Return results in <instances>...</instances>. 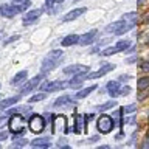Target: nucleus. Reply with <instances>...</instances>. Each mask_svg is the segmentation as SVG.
<instances>
[{"mask_svg":"<svg viewBox=\"0 0 149 149\" xmlns=\"http://www.w3.org/2000/svg\"><path fill=\"white\" fill-rule=\"evenodd\" d=\"M61 129V132L67 134V121H65V116H54V121H53V129L51 132L53 134H58V130Z\"/></svg>","mask_w":149,"mask_h":149,"instance_id":"obj_9","label":"nucleus"},{"mask_svg":"<svg viewBox=\"0 0 149 149\" xmlns=\"http://www.w3.org/2000/svg\"><path fill=\"white\" fill-rule=\"evenodd\" d=\"M121 23H123V19H120V20H116V22H113V23H110V25L106 28V31H107V33H113V34H115L116 30H118V28L121 26Z\"/></svg>","mask_w":149,"mask_h":149,"instance_id":"obj_23","label":"nucleus"},{"mask_svg":"<svg viewBox=\"0 0 149 149\" xmlns=\"http://www.w3.org/2000/svg\"><path fill=\"white\" fill-rule=\"evenodd\" d=\"M87 11V8H74L72 9L70 13H67L65 16L62 17V22H70V20H74V19H78L79 16H82L84 13Z\"/></svg>","mask_w":149,"mask_h":149,"instance_id":"obj_12","label":"nucleus"},{"mask_svg":"<svg viewBox=\"0 0 149 149\" xmlns=\"http://www.w3.org/2000/svg\"><path fill=\"white\" fill-rule=\"evenodd\" d=\"M40 14H42L40 9H31V11L25 13V16H23V25H33L40 17Z\"/></svg>","mask_w":149,"mask_h":149,"instance_id":"obj_10","label":"nucleus"},{"mask_svg":"<svg viewBox=\"0 0 149 149\" xmlns=\"http://www.w3.org/2000/svg\"><path fill=\"white\" fill-rule=\"evenodd\" d=\"M44 127H45L44 118H42L40 115H33L31 120H30V129H31L34 134H39V132H42V130H44Z\"/></svg>","mask_w":149,"mask_h":149,"instance_id":"obj_5","label":"nucleus"},{"mask_svg":"<svg viewBox=\"0 0 149 149\" xmlns=\"http://www.w3.org/2000/svg\"><path fill=\"white\" fill-rule=\"evenodd\" d=\"M73 104V100L70 96H61L54 101V107H70Z\"/></svg>","mask_w":149,"mask_h":149,"instance_id":"obj_18","label":"nucleus"},{"mask_svg":"<svg viewBox=\"0 0 149 149\" xmlns=\"http://www.w3.org/2000/svg\"><path fill=\"white\" fill-rule=\"evenodd\" d=\"M129 93H130V87H127V86L121 87V90H120V95H129Z\"/></svg>","mask_w":149,"mask_h":149,"instance_id":"obj_32","label":"nucleus"},{"mask_svg":"<svg viewBox=\"0 0 149 149\" xmlns=\"http://www.w3.org/2000/svg\"><path fill=\"white\" fill-rule=\"evenodd\" d=\"M121 19H124V20H130V22H137L138 16H137V13H127V14H124Z\"/></svg>","mask_w":149,"mask_h":149,"instance_id":"obj_29","label":"nucleus"},{"mask_svg":"<svg viewBox=\"0 0 149 149\" xmlns=\"http://www.w3.org/2000/svg\"><path fill=\"white\" fill-rule=\"evenodd\" d=\"M141 148H149V140H146V141L143 143V146Z\"/></svg>","mask_w":149,"mask_h":149,"instance_id":"obj_39","label":"nucleus"},{"mask_svg":"<svg viewBox=\"0 0 149 149\" xmlns=\"http://www.w3.org/2000/svg\"><path fill=\"white\" fill-rule=\"evenodd\" d=\"M17 13H19L17 6H13V5H8V3H5V5H0V14H2L3 17L13 19V17L16 16Z\"/></svg>","mask_w":149,"mask_h":149,"instance_id":"obj_11","label":"nucleus"},{"mask_svg":"<svg viewBox=\"0 0 149 149\" xmlns=\"http://www.w3.org/2000/svg\"><path fill=\"white\" fill-rule=\"evenodd\" d=\"M126 62H127V64H134V62H137V56H135V58H129L127 61H126Z\"/></svg>","mask_w":149,"mask_h":149,"instance_id":"obj_36","label":"nucleus"},{"mask_svg":"<svg viewBox=\"0 0 149 149\" xmlns=\"http://www.w3.org/2000/svg\"><path fill=\"white\" fill-rule=\"evenodd\" d=\"M8 138V134L6 132H0V141H3V140Z\"/></svg>","mask_w":149,"mask_h":149,"instance_id":"obj_35","label":"nucleus"},{"mask_svg":"<svg viewBox=\"0 0 149 149\" xmlns=\"http://www.w3.org/2000/svg\"><path fill=\"white\" fill-rule=\"evenodd\" d=\"M130 47V42L129 40H120L118 44H116V48H118L120 51H126Z\"/></svg>","mask_w":149,"mask_h":149,"instance_id":"obj_28","label":"nucleus"},{"mask_svg":"<svg viewBox=\"0 0 149 149\" xmlns=\"http://www.w3.org/2000/svg\"><path fill=\"white\" fill-rule=\"evenodd\" d=\"M5 121H6V116H2V118H0V127L3 126V123H5Z\"/></svg>","mask_w":149,"mask_h":149,"instance_id":"obj_37","label":"nucleus"},{"mask_svg":"<svg viewBox=\"0 0 149 149\" xmlns=\"http://www.w3.org/2000/svg\"><path fill=\"white\" fill-rule=\"evenodd\" d=\"M65 86H67V82H64V81H51V82H47L44 86H40V90L51 93V92L62 90V88H65Z\"/></svg>","mask_w":149,"mask_h":149,"instance_id":"obj_6","label":"nucleus"},{"mask_svg":"<svg viewBox=\"0 0 149 149\" xmlns=\"http://www.w3.org/2000/svg\"><path fill=\"white\" fill-rule=\"evenodd\" d=\"M62 56H64L62 50H51L44 58V61H42V73L50 72V70L58 67L61 64V61H62Z\"/></svg>","mask_w":149,"mask_h":149,"instance_id":"obj_1","label":"nucleus"},{"mask_svg":"<svg viewBox=\"0 0 149 149\" xmlns=\"http://www.w3.org/2000/svg\"><path fill=\"white\" fill-rule=\"evenodd\" d=\"M26 143H28L26 140L22 138V140H17V141H14L13 146H14V148H20V146H26Z\"/></svg>","mask_w":149,"mask_h":149,"instance_id":"obj_31","label":"nucleus"},{"mask_svg":"<svg viewBox=\"0 0 149 149\" xmlns=\"http://www.w3.org/2000/svg\"><path fill=\"white\" fill-rule=\"evenodd\" d=\"M0 87H2V84H0Z\"/></svg>","mask_w":149,"mask_h":149,"instance_id":"obj_42","label":"nucleus"},{"mask_svg":"<svg viewBox=\"0 0 149 149\" xmlns=\"http://www.w3.org/2000/svg\"><path fill=\"white\" fill-rule=\"evenodd\" d=\"M20 100V96L19 95H14L11 98H6V100H3V101H0V110H5V109H8L9 106H13V104H16V102Z\"/></svg>","mask_w":149,"mask_h":149,"instance_id":"obj_17","label":"nucleus"},{"mask_svg":"<svg viewBox=\"0 0 149 149\" xmlns=\"http://www.w3.org/2000/svg\"><path fill=\"white\" fill-rule=\"evenodd\" d=\"M107 93L112 96V98H116L120 96V90H121V86L118 84V81H109L107 82Z\"/></svg>","mask_w":149,"mask_h":149,"instance_id":"obj_14","label":"nucleus"},{"mask_svg":"<svg viewBox=\"0 0 149 149\" xmlns=\"http://www.w3.org/2000/svg\"><path fill=\"white\" fill-rule=\"evenodd\" d=\"M42 100H45V93H37V95L31 96L28 101L30 102H37V101H42Z\"/></svg>","mask_w":149,"mask_h":149,"instance_id":"obj_30","label":"nucleus"},{"mask_svg":"<svg viewBox=\"0 0 149 149\" xmlns=\"http://www.w3.org/2000/svg\"><path fill=\"white\" fill-rule=\"evenodd\" d=\"M26 74H28L26 70H22V72H19L16 76L11 79V84H13V86H17V84H20L22 81H25V79H26Z\"/></svg>","mask_w":149,"mask_h":149,"instance_id":"obj_21","label":"nucleus"},{"mask_svg":"<svg viewBox=\"0 0 149 149\" xmlns=\"http://www.w3.org/2000/svg\"><path fill=\"white\" fill-rule=\"evenodd\" d=\"M148 44H149V42H148Z\"/></svg>","mask_w":149,"mask_h":149,"instance_id":"obj_44","label":"nucleus"},{"mask_svg":"<svg viewBox=\"0 0 149 149\" xmlns=\"http://www.w3.org/2000/svg\"><path fill=\"white\" fill-rule=\"evenodd\" d=\"M129 78H130V76H124V74H123V76H121V78H120V81H127V79H129Z\"/></svg>","mask_w":149,"mask_h":149,"instance_id":"obj_38","label":"nucleus"},{"mask_svg":"<svg viewBox=\"0 0 149 149\" xmlns=\"http://www.w3.org/2000/svg\"><path fill=\"white\" fill-rule=\"evenodd\" d=\"M141 70H143V72H149V61H148V62H144V64L141 65Z\"/></svg>","mask_w":149,"mask_h":149,"instance_id":"obj_34","label":"nucleus"},{"mask_svg":"<svg viewBox=\"0 0 149 149\" xmlns=\"http://www.w3.org/2000/svg\"><path fill=\"white\" fill-rule=\"evenodd\" d=\"M82 73H88V65L76 64V65H68V67L64 68V74H82Z\"/></svg>","mask_w":149,"mask_h":149,"instance_id":"obj_7","label":"nucleus"},{"mask_svg":"<svg viewBox=\"0 0 149 149\" xmlns=\"http://www.w3.org/2000/svg\"><path fill=\"white\" fill-rule=\"evenodd\" d=\"M0 37H2V33H0Z\"/></svg>","mask_w":149,"mask_h":149,"instance_id":"obj_41","label":"nucleus"},{"mask_svg":"<svg viewBox=\"0 0 149 149\" xmlns=\"http://www.w3.org/2000/svg\"><path fill=\"white\" fill-rule=\"evenodd\" d=\"M121 112L123 113H134V112H137V104H129V106L121 107Z\"/></svg>","mask_w":149,"mask_h":149,"instance_id":"obj_27","label":"nucleus"},{"mask_svg":"<svg viewBox=\"0 0 149 149\" xmlns=\"http://www.w3.org/2000/svg\"><path fill=\"white\" fill-rule=\"evenodd\" d=\"M44 76H45V74H44V73H40V74H37V76L33 78L31 81H28V82L25 84V86H23V87L20 88V95H26V93L33 92V90H34V88L40 84V81L44 79Z\"/></svg>","mask_w":149,"mask_h":149,"instance_id":"obj_4","label":"nucleus"},{"mask_svg":"<svg viewBox=\"0 0 149 149\" xmlns=\"http://www.w3.org/2000/svg\"><path fill=\"white\" fill-rule=\"evenodd\" d=\"M113 106H116V101H107V102H104V104L98 106L96 109L100 110V112H104V110H107V109H110V107H113Z\"/></svg>","mask_w":149,"mask_h":149,"instance_id":"obj_25","label":"nucleus"},{"mask_svg":"<svg viewBox=\"0 0 149 149\" xmlns=\"http://www.w3.org/2000/svg\"><path fill=\"white\" fill-rule=\"evenodd\" d=\"M96 34H98V31H96V30L88 31V33H86V34L79 36V42H78V44H81V45H90L92 42L96 39V37H95Z\"/></svg>","mask_w":149,"mask_h":149,"instance_id":"obj_13","label":"nucleus"},{"mask_svg":"<svg viewBox=\"0 0 149 149\" xmlns=\"http://www.w3.org/2000/svg\"><path fill=\"white\" fill-rule=\"evenodd\" d=\"M96 87L98 86H90V87H87V88H82V90H79L76 95H74V98H76V100H82V98H86V96L90 95L93 90H96Z\"/></svg>","mask_w":149,"mask_h":149,"instance_id":"obj_20","label":"nucleus"},{"mask_svg":"<svg viewBox=\"0 0 149 149\" xmlns=\"http://www.w3.org/2000/svg\"><path fill=\"white\" fill-rule=\"evenodd\" d=\"M74 2H78V0H74Z\"/></svg>","mask_w":149,"mask_h":149,"instance_id":"obj_43","label":"nucleus"},{"mask_svg":"<svg viewBox=\"0 0 149 149\" xmlns=\"http://www.w3.org/2000/svg\"><path fill=\"white\" fill-rule=\"evenodd\" d=\"M118 51H120V50L116 48V45H115V47H107L106 50H102V51H101V54H102V56H110V54L118 53Z\"/></svg>","mask_w":149,"mask_h":149,"instance_id":"obj_26","label":"nucleus"},{"mask_svg":"<svg viewBox=\"0 0 149 149\" xmlns=\"http://www.w3.org/2000/svg\"><path fill=\"white\" fill-rule=\"evenodd\" d=\"M79 42V36L78 34H68V36H65L62 40H61V45L62 47H72L74 44H78Z\"/></svg>","mask_w":149,"mask_h":149,"instance_id":"obj_16","label":"nucleus"},{"mask_svg":"<svg viewBox=\"0 0 149 149\" xmlns=\"http://www.w3.org/2000/svg\"><path fill=\"white\" fill-rule=\"evenodd\" d=\"M53 2H54V3H58V5H59V3H64V0H53Z\"/></svg>","mask_w":149,"mask_h":149,"instance_id":"obj_40","label":"nucleus"},{"mask_svg":"<svg viewBox=\"0 0 149 149\" xmlns=\"http://www.w3.org/2000/svg\"><path fill=\"white\" fill-rule=\"evenodd\" d=\"M25 129V121L19 113H13L11 120H9V130L14 135H20Z\"/></svg>","mask_w":149,"mask_h":149,"instance_id":"obj_3","label":"nucleus"},{"mask_svg":"<svg viewBox=\"0 0 149 149\" xmlns=\"http://www.w3.org/2000/svg\"><path fill=\"white\" fill-rule=\"evenodd\" d=\"M149 87V76H144V78H140L137 81V88L143 90V88H148Z\"/></svg>","mask_w":149,"mask_h":149,"instance_id":"obj_24","label":"nucleus"},{"mask_svg":"<svg viewBox=\"0 0 149 149\" xmlns=\"http://www.w3.org/2000/svg\"><path fill=\"white\" fill-rule=\"evenodd\" d=\"M14 3H16V6L19 9V13H22V11H25V9L31 5V0H13Z\"/></svg>","mask_w":149,"mask_h":149,"instance_id":"obj_22","label":"nucleus"},{"mask_svg":"<svg viewBox=\"0 0 149 149\" xmlns=\"http://www.w3.org/2000/svg\"><path fill=\"white\" fill-rule=\"evenodd\" d=\"M74 118V121H76V124H74V127H73V130L76 134H81L82 132V124H86V121H84V116L82 115H79V113H76L73 116Z\"/></svg>","mask_w":149,"mask_h":149,"instance_id":"obj_19","label":"nucleus"},{"mask_svg":"<svg viewBox=\"0 0 149 149\" xmlns=\"http://www.w3.org/2000/svg\"><path fill=\"white\" fill-rule=\"evenodd\" d=\"M113 68H115V65H113V64H106V65H102V67H101L100 70H98V72H93V73L86 74V79H98V78L104 76L106 73L112 72Z\"/></svg>","mask_w":149,"mask_h":149,"instance_id":"obj_8","label":"nucleus"},{"mask_svg":"<svg viewBox=\"0 0 149 149\" xmlns=\"http://www.w3.org/2000/svg\"><path fill=\"white\" fill-rule=\"evenodd\" d=\"M98 138H100V137H92V138H88V140H84V141H81V144H82V143H95Z\"/></svg>","mask_w":149,"mask_h":149,"instance_id":"obj_33","label":"nucleus"},{"mask_svg":"<svg viewBox=\"0 0 149 149\" xmlns=\"http://www.w3.org/2000/svg\"><path fill=\"white\" fill-rule=\"evenodd\" d=\"M113 120H112V116H109V115H100V118H98V121H96V127H98V130H100L101 134H109L112 129H113Z\"/></svg>","mask_w":149,"mask_h":149,"instance_id":"obj_2","label":"nucleus"},{"mask_svg":"<svg viewBox=\"0 0 149 149\" xmlns=\"http://www.w3.org/2000/svg\"><path fill=\"white\" fill-rule=\"evenodd\" d=\"M51 144L50 141V137H40V138H34L31 141V146H34V148H48Z\"/></svg>","mask_w":149,"mask_h":149,"instance_id":"obj_15","label":"nucleus"}]
</instances>
